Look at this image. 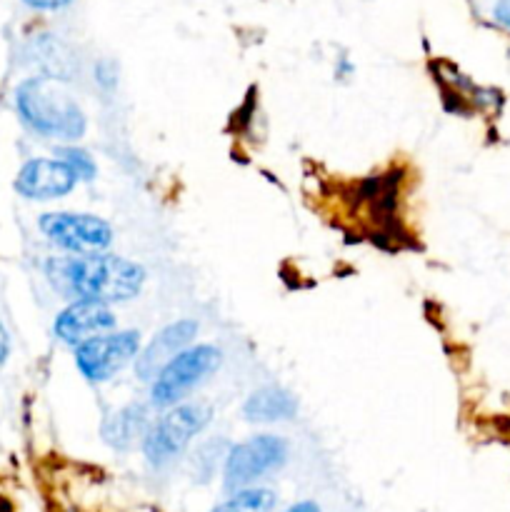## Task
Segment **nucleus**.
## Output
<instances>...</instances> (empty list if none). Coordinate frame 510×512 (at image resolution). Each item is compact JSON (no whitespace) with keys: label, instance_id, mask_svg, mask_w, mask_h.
Listing matches in <instances>:
<instances>
[{"label":"nucleus","instance_id":"20e7f679","mask_svg":"<svg viewBox=\"0 0 510 512\" xmlns=\"http://www.w3.org/2000/svg\"><path fill=\"white\" fill-rule=\"evenodd\" d=\"M210 408L205 403H178L165 408L158 420H153L143 438V455L153 468L173 463L178 455L185 453L195 435L208 428Z\"/></svg>","mask_w":510,"mask_h":512},{"label":"nucleus","instance_id":"9b49d317","mask_svg":"<svg viewBox=\"0 0 510 512\" xmlns=\"http://www.w3.org/2000/svg\"><path fill=\"white\" fill-rule=\"evenodd\" d=\"M150 423H153V420H150V410L140 403H130L105 418L103 438L105 443L113 445V448L125 450L130 448L135 440L145 438Z\"/></svg>","mask_w":510,"mask_h":512},{"label":"nucleus","instance_id":"f8f14e48","mask_svg":"<svg viewBox=\"0 0 510 512\" xmlns=\"http://www.w3.org/2000/svg\"><path fill=\"white\" fill-rule=\"evenodd\" d=\"M298 413V403L288 390L260 388L245 398L243 415L250 423H280Z\"/></svg>","mask_w":510,"mask_h":512},{"label":"nucleus","instance_id":"2eb2a0df","mask_svg":"<svg viewBox=\"0 0 510 512\" xmlns=\"http://www.w3.org/2000/svg\"><path fill=\"white\" fill-rule=\"evenodd\" d=\"M23 3L33 10H60L73 3V0H23Z\"/></svg>","mask_w":510,"mask_h":512},{"label":"nucleus","instance_id":"39448f33","mask_svg":"<svg viewBox=\"0 0 510 512\" xmlns=\"http://www.w3.org/2000/svg\"><path fill=\"white\" fill-rule=\"evenodd\" d=\"M140 353L138 330H108L75 345V368L88 383H108Z\"/></svg>","mask_w":510,"mask_h":512},{"label":"nucleus","instance_id":"9d476101","mask_svg":"<svg viewBox=\"0 0 510 512\" xmlns=\"http://www.w3.org/2000/svg\"><path fill=\"white\" fill-rule=\"evenodd\" d=\"M195 335H198V323L195 320H175V323L165 325L138 353V358H135V375L140 380H153L170 358H175L180 350L193 345Z\"/></svg>","mask_w":510,"mask_h":512},{"label":"nucleus","instance_id":"dca6fc26","mask_svg":"<svg viewBox=\"0 0 510 512\" xmlns=\"http://www.w3.org/2000/svg\"><path fill=\"white\" fill-rule=\"evenodd\" d=\"M493 15L503 28L510 30V0H498V3H495Z\"/></svg>","mask_w":510,"mask_h":512},{"label":"nucleus","instance_id":"a211bd4d","mask_svg":"<svg viewBox=\"0 0 510 512\" xmlns=\"http://www.w3.org/2000/svg\"><path fill=\"white\" fill-rule=\"evenodd\" d=\"M283 512H320V508L315 503H310V500H305V503L290 505V508L283 510Z\"/></svg>","mask_w":510,"mask_h":512},{"label":"nucleus","instance_id":"423d86ee","mask_svg":"<svg viewBox=\"0 0 510 512\" xmlns=\"http://www.w3.org/2000/svg\"><path fill=\"white\" fill-rule=\"evenodd\" d=\"M288 460V440L280 435H253L233 445L225 455L223 480L228 490L250 488L255 480L280 470Z\"/></svg>","mask_w":510,"mask_h":512},{"label":"nucleus","instance_id":"f03ea898","mask_svg":"<svg viewBox=\"0 0 510 512\" xmlns=\"http://www.w3.org/2000/svg\"><path fill=\"white\" fill-rule=\"evenodd\" d=\"M15 108L20 120L43 138L78 140L88 130V120L80 105L45 75H35L18 85Z\"/></svg>","mask_w":510,"mask_h":512},{"label":"nucleus","instance_id":"f257e3e1","mask_svg":"<svg viewBox=\"0 0 510 512\" xmlns=\"http://www.w3.org/2000/svg\"><path fill=\"white\" fill-rule=\"evenodd\" d=\"M45 275L58 293L98 303H128L145 288L148 273L135 260L113 253L63 255L45 263Z\"/></svg>","mask_w":510,"mask_h":512},{"label":"nucleus","instance_id":"0eeeda50","mask_svg":"<svg viewBox=\"0 0 510 512\" xmlns=\"http://www.w3.org/2000/svg\"><path fill=\"white\" fill-rule=\"evenodd\" d=\"M38 228L55 248L70 255L103 253L113 243L108 220L90 213H43Z\"/></svg>","mask_w":510,"mask_h":512},{"label":"nucleus","instance_id":"1a4fd4ad","mask_svg":"<svg viewBox=\"0 0 510 512\" xmlns=\"http://www.w3.org/2000/svg\"><path fill=\"white\" fill-rule=\"evenodd\" d=\"M108 330H115V315L110 305L85 298L73 300L68 308L60 310L53 323L55 338L70 348L100 333H108Z\"/></svg>","mask_w":510,"mask_h":512},{"label":"nucleus","instance_id":"7ed1b4c3","mask_svg":"<svg viewBox=\"0 0 510 512\" xmlns=\"http://www.w3.org/2000/svg\"><path fill=\"white\" fill-rule=\"evenodd\" d=\"M223 350L215 345H188L160 368L150 383V403L155 408H173L183 403L195 388L205 383L220 368Z\"/></svg>","mask_w":510,"mask_h":512},{"label":"nucleus","instance_id":"f3484780","mask_svg":"<svg viewBox=\"0 0 510 512\" xmlns=\"http://www.w3.org/2000/svg\"><path fill=\"white\" fill-rule=\"evenodd\" d=\"M8 355H10V335L8 330H5V325L0 323V365L8 360Z\"/></svg>","mask_w":510,"mask_h":512},{"label":"nucleus","instance_id":"4468645a","mask_svg":"<svg viewBox=\"0 0 510 512\" xmlns=\"http://www.w3.org/2000/svg\"><path fill=\"white\" fill-rule=\"evenodd\" d=\"M58 158H63L70 168L75 170L78 180H93L95 173H98V165H95L93 155L83 148H75V145H65V148H58Z\"/></svg>","mask_w":510,"mask_h":512},{"label":"nucleus","instance_id":"6e6552de","mask_svg":"<svg viewBox=\"0 0 510 512\" xmlns=\"http://www.w3.org/2000/svg\"><path fill=\"white\" fill-rule=\"evenodd\" d=\"M78 175L63 158H33L15 175V190L28 200L65 198L78 185Z\"/></svg>","mask_w":510,"mask_h":512},{"label":"nucleus","instance_id":"ddd939ff","mask_svg":"<svg viewBox=\"0 0 510 512\" xmlns=\"http://www.w3.org/2000/svg\"><path fill=\"white\" fill-rule=\"evenodd\" d=\"M275 508V493L268 488H240L225 503L210 512H270Z\"/></svg>","mask_w":510,"mask_h":512}]
</instances>
